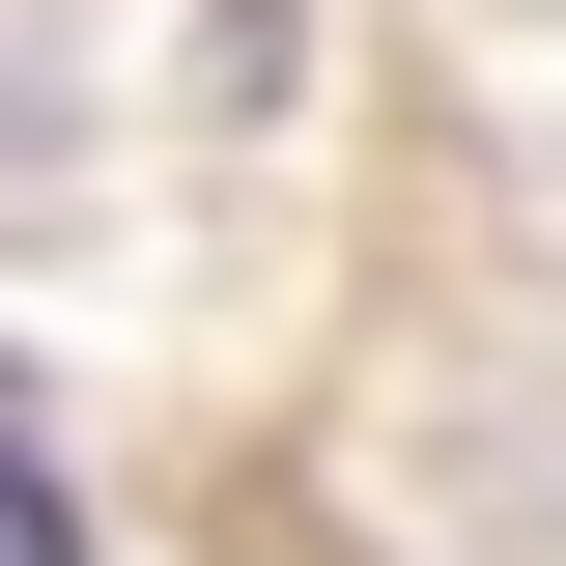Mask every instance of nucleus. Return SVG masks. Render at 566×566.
<instances>
[{"label":"nucleus","mask_w":566,"mask_h":566,"mask_svg":"<svg viewBox=\"0 0 566 566\" xmlns=\"http://www.w3.org/2000/svg\"><path fill=\"white\" fill-rule=\"evenodd\" d=\"M0 566H85V510H57V482H29V453H0Z\"/></svg>","instance_id":"1"}]
</instances>
